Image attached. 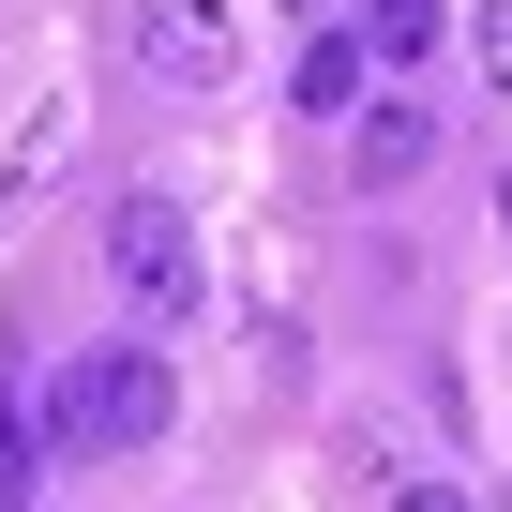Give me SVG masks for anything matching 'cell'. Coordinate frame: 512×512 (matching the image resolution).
<instances>
[{
  "label": "cell",
  "instance_id": "7a4b0ae2",
  "mask_svg": "<svg viewBox=\"0 0 512 512\" xmlns=\"http://www.w3.org/2000/svg\"><path fill=\"white\" fill-rule=\"evenodd\" d=\"M106 287H121V317H151V332H196V317H211V241H196L181 196H121V211H106Z\"/></svg>",
  "mask_w": 512,
  "mask_h": 512
},
{
  "label": "cell",
  "instance_id": "ba28073f",
  "mask_svg": "<svg viewBox=\"0 0 512 512\" xmlns=\"http://www.w3.org/2000/svg\"><path fill=\"white\" fill-rule=\"evenodd\" d=\"M437 31H452V0H362V46H377V76H392V61H422Z\"/></svg>",
  "mask_w": 512,
  "mask_h": 512
},
{
  "label": "cell",
  "instance_id": "52a82bcc",
  "mask_svg": "<svg viewBox=\"0 0 512 512\" xmlns=\"http://www.w3.org/2000/svg\"><path fill=\"white\" fill-rule=\"evenodd\" d=\"M31 482H46V407L0 377V512H31Z\"/></svg>",
  "mask_w": 512,
  "mask_h": 512
},
{
  "label": "cell",
  "instance_id": "3957f363",
  "mask_svg": "<svg viewBox=\"0 0 512 512\" xmlns=\"http://www.w3.org/2000/svg\"><path fill=\"white\" fill-rule=\"evenodd\" d=\"M136 61L211 106V91L241 76V16H226V0H136Z\"/></svg>",
  "mask_w": 512,
  "mask_h": 512
},
{
  "label": "cell",
  "instance_id": "5b68a950",
  "mask_svg": "<svg viewBox=\"0 0 512 512\" xmlns=\"http://www.w3.org/2000/svg\"><path fill=\"white\" fill-rule=\"evenodd\" d=\"M61 166H76V106H61V91H46V106H31V121H16V151H0V226H31V196H46V181H61Z\"/></svg>",
  "mask_w": 512,
  "mask_h": 512
},
{
  "label": "cell",
  "instance_id": "7c38bea8",
  "mask_svg": "<svg viewBox=\"0 0 512 512\" xmlns=\"http://www.w3.org/2000/svg\"><path fill=\"white\" fill-rule=\"evenodd\" d=\"M302 16H317V0H302Z\"/></svg>",
  "mask_w": 512,
  "mask_h": 512
},
{
  "label": "cell",
  "instance_id": "6da1fadb",
  "mask_svg": "<svg viewBox=\"0 0 512 512\" xmlns=\"http://www.w3.org/2000/svg\"><path fill=\"white\" fill-rule=\"evenodd\" d=\"M166 422H181L166 347H76V362L46 377V437H61V452H151Z\"/></svg>",
  "mask_w": 512,
  "mask_h": 512
},
{
  "label": "cell",
  "instance_id": "277c9868",
  "mask_svg": "<svg viewBox=\"0 0 512 512\" xmlns=\"http://www.w3.org/2000/svg\"><path fill=\"white\" fill-rule=\"evenodd\" d=\"M347 166H362V196H392V181H422L437 166V106H347Z\"/></svg>",
  "mask_w": 512,
  "mask_h": 512
},
{
  "label": "cell",
  "instance_id": "8992f818",
  "mask_svg": "<svg viewBox=\"0 0 512 512\" xmlns=\"http://www.w3.org/2000/svg\"><path fill=\"white\" fill-rule=\"evenodd\" d=\"M362 91H377V46H362V31H317V46H302V76H287V106H302V121H347Z\"/></svg>",
  "mask_w": 512,
  "mask_h": 512
},
{
  "label": "cell",
  "instance_id": "30bf717a",
  "mask_svg": "<svg viewBox=\"0 0 512 512\" xmlns=\"http://www.w3.org/2000/svg\"><path fill=\"white\" fill-rule=\"evenodd\" d=\"M392 512H482L467 482H392Z\"/></svg>",
  "mask_w": 512,
  "mask_h": 512
},
{
  "label": "cell",
  "instance_id": "8fae6325",
  "mask_svg": "<svg viewBox=\"0 0 512 512\" xmlns=\"http://www.w3.org/2000/svg\"><path fill=\"white\" fill-rule=\"evenodd\" d=\"M497 226H512V166H497Z\"/></svg>",
  "mask_w": 512,
  "mask_h": 512
},
{
  "label": "cell",
  "instance_id": "9c48e42d",
  "mask_svg": "<svg viewBox=\"0 0 512 512\" xmlns=\"http://www.w3.org/2000/svg\"><path fill=\"white\" fill-rule=\"evenodd\" d=\"M467 61H482V91L512 106V0H467Z\"/></svg>",
  "mask_w": 512,
  "mask_h": 512
}]
</instances>
